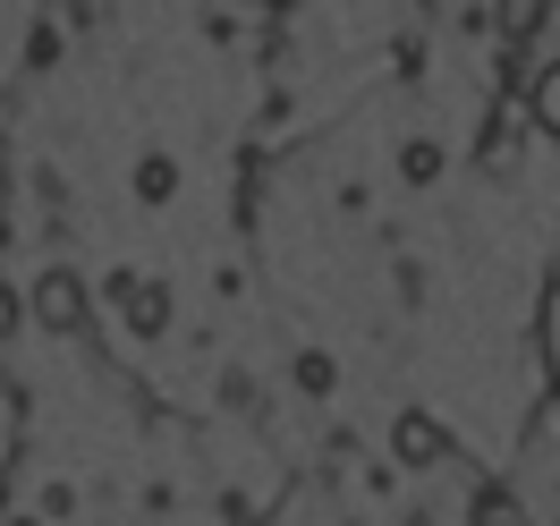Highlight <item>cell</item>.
I'll return each mask as SVG.
<instances>
[{"label": "cell", "mask_w": 560, "mask_h": 526, "mask_svg": "<svg viewBox=\"0 0 560 526\" xmlns=\"http://www.w3.org/2000/svg\"><path fill=\"white\" fill-rule=\"evenodd\" d=\"M510 153H518V119H492V144H485V162H492V171H501Z\"/></svg>", "instance_id": "cell-9"}, {"label": "cell", "mask_w": 560, "mask_h": 526, "mask_svg": "<svg viewBox=\"0 0 560 526\" xmlns=\"http://www.w3.org/2000/svg\"><path fill=\"white\" fill-rule=\"evenodd\" d=\"M171 187H178V162H171V153H144V162H137V196H144V204H171Z\"/></svg>", "instance_id": "cell-7"}, {"label": "cell", "mask_w": 560, "mask_h": 526, "mask_svg": "<svg viewBox=\"0 0 560 526\" xmlns=\"http://www.w3.org/2000/svg\"><path fill=\"white\" fill-rule=\"evenodd\" d=\"M390 451H399V467H442V458H451V433L408 408V417L390 424Z\"/></svg>", "instance_id": "cell-1"}, {"label": "cell", "mask_w": 560, "mask_h": 526, "mask_svg": "<svg viewBox=\"0 0 560 526\" xmlns=\"http://www.w3.org/2000/svg\"><path fill=\"white\" fill-rule=\"evenodd\" d=\"M544 17H552V0H492V26H501L510 43H526Z\"/></svg>", "instance_id": "cell-5"}, {"label": "cell", "mask_w": 560, "mask_h": 526, "mask_svg": "<svg viewBox=\"0 0 560 526\" xmlns=\"http://www.w3.org/2000/svg\"><path fill=\"white\" fill-rule=\"evenodd\" d=\"M18 331V289H0V340Z\"/></svg>", "instance_id": "cell-10"}, {"label": "cell", "mask_w": 560, "mask_h": 526, "mask_svg": "<svg viewBox=\"0 0 560 526\" xmlns=\"http://www.w3.org/2000/svg\"><path fill=\"white\" fill-rule=\"evenodd\" d=\"M119 306H128V331H171V289L162 281H119Z\"/></svg>", "instance_id": "cell-3"}, {"label": "cell", "mask_w": 560, "mask_h": 526, "mask_svg": "<svg viewBox=\"0 0 560 526\" xmlns=\"http://www.w3.org/2000/svg\"><path fill=\"white\" fill-rule=\"evenodd\" d=\"M35 315H43V331H77V323H85V289H77V272H43Z\"/></svg>", "instance_id": "cell-2"}, {"label": "cell", "mask_w": 560, "mask_h": 526, "mask_svg": "<svg viewBox=\"0 0 560 526\" xmlns=\"http://www.w3.org/2000/svg\"><path fill=\"white\" fill-rule=\"evenodd\" d=\"M399 171H408V178H417V187H424V178H433V171H442V144H408V153H399Z\"/></svg>", "instance_id": "cell-8"}, {"label": "cell", "mask_w": 560, "mask_h": 526, "mask_svg": "<svg viewBox=\"0 0 560 526\" xmlns=\"http://www.w3.org/2000/svg\"><path fill=\"white\" fill-rule=\"evenodd\" d=\"M535 349H544V374L560 383V281L544 289V306H535Z\"/></svg>", "instance_id": "cell-6"}, {"label": "cell", "mask_w": 560, "mask_h": 526, "mask_svg": "<svg viewBox=\"0 0 560 526\" xmlns=\"http://www.w3.org/2000/svg\"><path fill=\"white\" fill-rule=\"evenodd\" d=\"M526 128L560 137V60H552V69H535V77H526Z\"/></svg>", "instance_id": "cell-4"}]
</instances>
